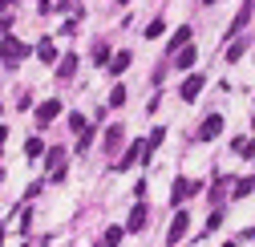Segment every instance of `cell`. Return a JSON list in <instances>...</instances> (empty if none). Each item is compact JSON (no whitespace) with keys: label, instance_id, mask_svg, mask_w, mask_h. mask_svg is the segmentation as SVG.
Here are the masks:
<instances>
[{"label":"cell","instance_id":"cell-1","mask_svg":"<svg viewBox=\"0 0 255 247\" xmlns=\"http://www.w3.org/2000/svg\"><path fill=\"white\" fill-rule=\"evenodd\" d=\"M28 53H33V49H28L24 41H16L12 33H8L4 41H0V61H4V69H16V65H20V61L28 57Z\"/></svg>","mask_w":255,"mask_h":247},{"label":"cell","instance_id":"cell-2","mask_svg":"<svg viewBox=\"0 0 255 247\" xmlns=\"http://www.w3.org/2000/svg\"><path fill=\"white\" fill-rule=\"evenodd\" d=\"M45 170H49L53 182L65 178V146H49V150H45Z\"/></svg>","mask_w":255,"mask_h":247},{"label":"cell","instance_id":"cell-3","mask_svg":"<svg viewBox=\"0 0 255 247\" xmlns=\"http://www.w3.org/2000/svg\"><path fill=\"white\" fill-rule=\"evenodd\" d=\"M146 223H150V211H146V203H134L130 219H126V235H142V231H146Z\"/></svg>","mask_w":255,"mask_h":247},{"label":"cell","instance_id":"cell-4","mask_svg":"<svg viewBox=\"0 0 255 247\" xmlns=\"http://www.w3.org/2000/svg\"><path fill=\"white\" fill-rule=\"evenodd\" d=\"M142 150H146V142H130V146L122 150V158L114 162V174H118V170H130L134 162H142Z\"/></svg>","mask_w":255,"mask_h":247},{"label":"cell","instance_id":"cell-5","mask_svg":"<svg viewBox=\"0 0 255 247\" xmlns=\"http://www.w3.org/2000/svg\"><path fill=\"white\" fill-rule=\"evenodd\" d=\"M203 85H207V73H190V77L182 81V89H178V94H182V102H195V98L203 94Z\"/></svg>","mask_w":255,"mask_h":247},{"label":"cell","instance_id":"cell-6","mask_svg":"<svg viewBox=\"0 0 255 247\" xmlns=\"http://www.w3.org/2000/svg\"><path fill=\"white\" fill-rule=\"evenodd\" d=\"M57 118H61V102L57 98H49V102L37 106V126H49V122H57Z\"/></svg>","mask_w":255,"mask_h":247},{"label":"cell","instance_id":"cell-7","mask_svg":"<svg viewBox=\"0 0 255 247\" xmlns=\"http://www.w3.org/2000/svg\"><path fill=\"white\" fill-rule=\"evenodd\" d=\"M219 134H223V114H211L203 126H199V138H203V142H211V138H219Z\"/></svg>","mask_w":255,"mask_h":247},{"label":"cell","instance_id":"cell-8","mask_svg":"<svg viewBox=\"0 0 255 247\" xmlns=\"http://www.w3.org/2000/svg\"><path fill=\"white\" fill-rule=\"evenodd\" d=\"M251 8H255V4H243V8L235 12V20H231V28H227V37H231V41H235V37L243 33L247 24H251Z\"/></svg>","mask_w":255,"mask_h":247},{"label":"cell","instance_id":"cell-9","mask_svg":"<svg viewBox=\"0 0 255 247\" xmlns=\"http://www.w3.org/2000/svg\"><path fill=\"white\" fill-rule=\"evenodd\" d=\"M186 227H190V215H186V211H178V215H174V223H170V231H166V239H170V243H178V239L186 235Z\"/></svg>","mask_w":255,"mask_h":247},{"label":"cell","instance_id":"cell-10","mask_svg":"<svg viewBox=\"0 0 255 247\" xmlns=\"http://www.w3.org/2000/svg\"><path fill=\"white\" fill-rule=\"evenodd\" d=\"M186 195H195V182H186V178L178 174V178H174V187H170V203L178 207V203H182Z\"/></svg>","mask_w":255,"mask_h":247},{"label":"cell","instance_id":"cell-11","mask_svg":"<svg viewBox=\"0 0 255 247\" xmlns=\"http://www.w3.org/2000/svg\"><path fill=\"white\" fill-rule=\"evenodd\" d=\"M122 142H126V130H122V126H110V130H106V138H102V146H106L110 154H118V150H122Z\"/></svg>","mask_w":255,"mask_h":247},{"label":"cell","instance_id":"cell-12","mask_svg":"<svg viewBox=\"0 0 255 247\" xmlns=\"http://www.w3.org/2000/svg\"><path fill=\"white\" fill-rule=\"evenodd\" d=\"M73 73H77V53H65V57L57 61V77H61V81H69Z\"/></svg>","mask_w":255,"mask_h":247},{"label":"cell","instance_id":"cell-13","mask_svg":"<svg viewBox=\"0 0 255 247\" xmlns=\"http://www.w3.org/2000/svg\"><path fill=\"white\" fill-rule=\"evenodd\" d=\"M195 57H199V49H195V45H186V49L174 53V65H178V69H190V65H195Z\"/></svg>","mask_w":255,"mask_h":247},{"label":"cell","instance_id":"cell-14","mask_svg":"<svg viewBox=\"0 0 255 247\" xmlns=\"http://www.w3.org/2000/svg\"><path fill=\"white\" fill-rule=\"evenodd\" d=\"M130 61H134V53H130V49H122V53L110 61V73H114V77H118V73H126V69H130Z\"/></svg>","mask_w":255,"mask_h":247},{"label":"cell","instance_id":"cell-15","mask_svg":"<svg viewBox=\"0 0 255 247\" xmlns=\"http://www.w3.org/2000/svg\"><path fill=\"white\" fill-rule=\"evenodd\" d=\"M37 57L45 61V65H53V61H57V45L45 37V41H37Z\"/></svg>","mask_w":255,"mask_h":247},{"label":"cell","instance_id":"cell-16","mask_svg":"<svg viewBox=\"0 0 255 247\" xmlns=\"http://www.w3.org/2000/svg\"><path fill=\"white\" fill-rule=\"evenodd\" d=\"M186 45H190V24H178V33L170 37V49L178 53V49H186Z\"/></svg>","mask_w":255,"mask_h":247},{"label":"cell","instance_id":"cell-17","mask_svg":"<svg viewBox=\"0 0 255 247\" xmlns=\"http://www.w3.org/2000/svg\"><path fill=\"white\" fill-rule=\"evenodd\" d=\"M231 150H235V154H243V158H255V138H235V142H231Z\"/></svg>","mask_w":255,"mask_h":247},{"label":"cell","instance_id":"cell-18","mask_svg":"<svg viewBox=\"0 0 255 247\" xmlns=\"http://www.w3.org/2000/svg\"><path fill=\"white\" fill-rule=\"evenodd\" d=\"M122 235H126V227H106V231H102V243H106V247H118Z\"/></svg>","mask_w":255,"mask_h":247},{"label":"cell","instance_id":"cell-19","mask_svg":"<svg viewBox=\"0 0 255 247\" xmlns=\"http://www.w3.org/2000/svg\"><path fill=\"white\" fill-rule=\"evenodd\" d=\"M24 154H28V158H41V154H45V138H28L24 142Z\"/></svg>","mask_w":255,"mask_h":247},{"label":"cell","instance_id":"cell-20","mask_svg":"<svg viewBox=\"0 0 255 247\" xmlns=\"http://www.w3.org/2000/svg\"><path fill=\"white\" fill-rule=\"evenodd\" d=\"M69 126H73V134L81 138V134L89 130V118H85V114H69Z\"/></svg>","mask_w":255,"mask_h":247},{"label":"cell","instance_id":"cell-21","mask_svg":"<svg viewBox=\"0 0 255 247\" xmlns=\"http://www.w3.org/2000/svg\"><path fill=\"white\" fill-rule=\"evenodd\" d=\"M243 53H247V41H231L227 45V61H239Z\"/></svg>","mask_w":255,"mask_h":247},{"label":"cell","instance_id":"cell-22","mask_svg":"<svg viewBox=\"0 0 255 247\" xmlns=\"http://www.w3.org/2000/svg\"><path fill=\"white\" fill-rule=\"evenodd\" d=\"M93 61H98V65H106V61H110V45H106V41L93 45Z\"/></svg>","mask_w":255,"mask_h":247},{"label":"cell","instance_id":"cell-23","mask_svg":"<svg viewBox=\"0 0 255 247\" xmlns=\"http://www.w3.org/2000/svg\"><path fill=\"white\" fill-rule=\"evenodd\" d=\"M255 191V178H239L235 182V199H243V195H251Z\"/></svg>","mask_w":255,"mask_h":247},{"label":"cell","instance_id":"cell-24","mask_svg":"<svg viewBox=\"0 0 255 247\" xmlns=\"http://www.w3.org/2000/svg\"><path fill=\"white\" fill-rule=\"evenodd\" d=\"M122 102H126V85H114L110 89V106H122Z\"/></svg>","mask_w":255,"mask_h":247},{"label":"cell","instance_id":"cell-25","mask_svg":"<svg viewBox=\"0 0 255 247\" xmlns=\"http://www.w3.org/2000/svg\"><path fill=\"white\" fill-rule=\"evenodd\" d=\"M162 28H166L162 20H150V24H146V37H150V41H154V37H162Z\"/></svg>","mask_w":255,"mask_h":247},{"label":"cell","instance_id":"cell-26","mask_svg":"<svg viewBox=\"0 0 255 247\" xmlns=\"http://www.w3.org/2000/svg\"><path fill=\"white\" fill-rule=\"evenodd\" d=\"M219 223H223V211H211V215H207V235H211Z\"/></svg>","mask_w":255,"mask_h":247},{"label":"cell","instance_id":"cell-27","mask_svg":"<svg viewBox=\"0 0 255 247\" xmlns=\"http://www.w3.org/2000/svg\"><path fill=\"white\" fill-rule=\"evenodd\" d=\"M8 28H12V16H0V37H8Z\"/></svg>","mask_w":255,"mask_h":247},{"label":"cell","instance_id":"cell-28","mask_svg":"<svg viewBox=\"0 0 255 247\" xmlns=\"http://www.w3.org/2000/svg\"><path fill=\"white\" fill-rule=\"evenodd\" d=\"M12 4H16V0H0V16H8V12H12Z\"/></svg>","mask_w":255,"mask_h":247},{"label":"cell","instance_id":"cell-29","mask_svg":"<svg viewBox=\"0 0 255 247\" xmlns=\"http://www.w3.org/2000/svg\"><path fill=\"white\" fill-rule=\"evenodd\" d=\"M4 138H8V130H4V126H0V150H4Z\"/></svg>","mask_w":255,"mask_h":247},{"label":"cell","instance_id":"cell-30","mask_svg":"<svg viewBox=\"0 0 255 247\" xmlns=\"http://www.w3.org/2000/svg\"><path fill=\"white\" fill-rule=\"evenodd\" d=\"M235 243H239V239H231V243H223V247H235Z\"/></svg>","mask_w":255,"mask_h":247},{"label":"cell","instance_id":"cell-31","mask_svg":"<svg viewBox=\"0 0 255 247\" xmlns=\"http://www.w3.org/2000/svg\"><path fill=\"white\" fill-rule=\"evenodd\" d=\"M0 243H4V227H0Z\"/></svg>","mask_w":255,"mask_h":247},{"label":"cell","instance_id":"cell-32","mask_svg":"<svg viewBox=\"0 0 255 247\" xmlns=\"http://www.w3.org/2000/svg\"><path fill=\"white\" fill-rule=\"evenodd\" d=\"M203 4H215V0H203Z\"/></svg>","mask_w":255,"mask_h":247},{"label":"cell","instance_id":"cell-33","mask_svg":"<svg viewBox=\"0 0 255 247\" xmlns=\"http://www.w3.org/2000/svg\"><path fill=\"white\" fill-rule=\"evenodd\" d=\"M251 126H255V114H251Z\"/></svg>","mask_w":255,"mask_h":247},{"label":"cell","instance_id":"cell-34","mask_svg":"<svg viewBox=\"0 0 255 247\" xmlns=\"http://www.w3.org/2000/svg\"><path fill=\"white\" fill-rule=\"evenodd\" d=\"M0 182H4V174H0Z\"/></svg>","mask_w":255,"mask_h":247},{"label":"cell","instance_id":"cell-35","mask_svg":"<svg viewBox=\"0 0 255 247\" xmlns=\"http://www.w3.org/2000/svg\"><path fill=\"white\" fill-rule=\"evenodd\" d=\"M0 114H4V106H0Z\"/></svg>","mask_w":255,"mask_h":247},{"label":"cell","instance_id":"cell-36","mask_svg":"<svg viewBox=\"0 0 255 247\" xmlns=\"http://www.w3.org/2000/svg\"><path fill=\"white\" fill-rule=\"evenodd\" d=\"M98 247H106V243H98Z\"/></svg>","mask_w":255,"mask_h":247},{"label":"cell","instance_id":"cell-37","mask_svg":"<svg viewBox=\"0 0 255 247\" xmlns=\"http://www.w3.org/2000/svg\"><path fill=\"white\" fill-rule=\"evenodd\" d=\"M41 247H49V243H41Z\"/></svg>","mask_w":255,"mask_h":247}]
</instances>
